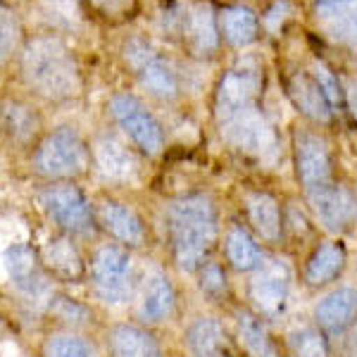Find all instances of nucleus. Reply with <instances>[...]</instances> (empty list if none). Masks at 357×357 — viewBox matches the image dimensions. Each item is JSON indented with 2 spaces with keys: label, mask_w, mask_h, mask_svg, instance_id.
<instances>
[{
  "label": "nucleus",
  "mask_w": 357,
  "mask_h": 357,
  "mask_svg": "<svg viewBox=\"0 0 357 357\" xmlns=\"http://www.w3.org/2000/svg\"><path fill=\"white\" fill-rule=\"evenodd\" d=\"M165 227L172 260L181 272L195 274L205 262H210L222 234L217 205L210 195L188 193L174 198L167 205Z\"/></svg>",
  "instance_id": "nucleus-1"
},
{
  "label": "nucleus",
  "mask_w": 357,
  "mask_h": 357,
  "mask_svg": "<svg viewBox=\"0 0 357 357\" xmlns=\"http://www.w3.org/2000/svg\"><path fill=\"white\" fill-rule=\"evenodd\" d=\"M22 77L45 100H67L82 89L79 65L57 36H36L22 50Z\"/></svg>",
  "instance_id": "nucleus-2"
},
{
  "label": "nucleus",
  "mask_w": 357,
  "mask_h": 357,
  "mask_svg": "<svg viewBox=\"0 0 357 357\" xmlns=\"http://www.w3.org/2000/svg\"><path fill=\"white\" fill-rule=\"evenodd\" d=\"M91 151L84 136L72 126H57L38 143L33 155V169L50 181H72L86 174Z\"/></svg>",
  "instance_id": "nucleus-3"
},
{
  "label": "nucleus",
  "mask_w": 357,
  "mask_h": 357,
  "mask_svg": "<svg viewBox=\"0 0 357 357\" xmlns=\"http://www.w3.org/2000/svg\"><path fill=\"white\" fill-rule=\"evenodd\" d=\"M91 286L102 305L122 307L134 291V257L119 243L100 245L89 264Z\"/></svg>",
  "instance_id": "nucleus-4"
},
{
  "label": "nucleus",
  "mask_w": 357,
  "mask_h": 357,
  "mask_svg": "<svg viewBox=\"0 0 357 357\" xmlns=\"http://www.w3.org/2000/svg\"><path fill=\"white\" fill-rule=\"evenodd\" d=\"M38 205L65 236H89L96 231V207L72 181H50L38 193Z\"/></svg>",
  "instance_id": "nucleus-5"
},
{
  "label": "nucleus",
  "mask_w": 357,
  "mask_h": 357,
  "mask_svg": "<svg viewBox=\"0 0 357 357\" xmlns=\"http://www.w3.org/2000/svg\"><path fill=\"white\" fill-rule=\"evenodd\" d=\"M217 124H220L224 141L231 143L236 151H241L248 158H255L260 162H274L276 155H279L276 131L257 107V102L229 114Z\"/></svg>",
  "instance_id": "nucleus-6"
},
{
  "label": "nucleus",
  "mask_w": 357,
  "mask_h": 357,
  "mask_svg": "<svg viewBox=\"0 0 357 357\" xmlns=\"http://www.w3.org/2000/svg\"><path fill=\"white\" fill-rule=\"evenodd\" d=\"M293 291V269L284 257H264V262L248 281V301L252 312L262 319H274L284 314L291 303Z\"/></svg>",
  "instance_id": "nucleus-7"
},
{
  "label": "nucleus",
  "mask_w": 357,
  "mask_h": 357,
  "mask_svg": "<svg viewBox=\"0 0 357 357\" xmlns=\"http://www.w3.org/2000/svg\"><path fill=\"white\" fill-rule=\"evenodd\" d=\"M110 112L114 117V122L119 124V129L129 136V141L136 148H141L146 155L162 153L165 148V131L160 122L155 119V114L138 100L136 96L129 93H117L110 100Z\"/></svg>",
  "instance_id": "nucleus-8"
},
{
  "label": "nucleus",
  "mask_w": 357,
  "mask_h": 357,
  "mask_svg": "<svg viewBox=\"0 0 357 357\" xmlns=\"http://www.w3.org/2000/svg\"><path fill=\"white\" fill-rule=\"evenodd\" d=\"M305 195H307V205L314 222L324 231L333 236L353 231V227L357 224V195L348 186L338 181H329Z\"/></svg>",
  "instance_id": "nucleus-9"
},
{
  "label": "nucleus",
  "mask_w": 357,
  "mask_h": 357,
  "mask_svg": "<svg viewBox=\"0 0 357 357\" xmlns=\"http://www.w3.org/2000/svg\"><path fill=\"white\" fill-rule=\"evenodd\" d=\"M124 57L131 67H134L136 77L141 79V84L148 91L160 98V100H174L178 93L176 77L172 72V67L153 50V45H148L141 38H131L124 45Z\"/></svg>",
  "instance_id": "nucleus-10"
},
{
  "label": "nucleus",
  "mask_w": 357,
  "mask_h": 357,
  "mask_svg": "<svg viewBox=\"0 0 357 357\" xmlns=\"http://www.w3.org/2000/svg\"><path fill=\"white\" fill-rule=\"evenodd\" d=\"M296 174L301 178L305 193L333 181V160L329 143L319 134L312 131H301L296 136Z\"/></svg>",
  "instance_id": "nucleus-11"
},
{
  "label": "nucleus",
  "mask_w": 357,
  "mask_h": 357,
  "mask_svg": "<svg viewBox=\"0 0 357 357\" xmlns=\"http://www.w3.org/2000/svg\"><path fill=\"white\" fill-rule=\"evenodd\" d=\"M260 69L252 62H241L234 67L227 77L222 79L220 91H217V122L229 114L243 110L248 105H255V98L260 93Z\"/></svg>",
  "instance_id": "nucleus-12"
},
{
  "label": "nucleus",
  "mask_w": 357,
  "mask_h": 357,
  "mask_svg": "<svg viewBox=\"0 0 357 357\" xmlns=\"http://www.w3.org/2000/svg\"><path fill=\"white\" fill-rule=\"evenodd\" d=\"M314 324L326 336H345L357 324V289L336 286L317 301Z\"/></svg>",
  "instance_id": "nucleus-13"
},
{
  "label": "nucleus",
  "mask_w": 357,
  "mask_h": 357,
  "mask_svg": "<svg viewBox=\"0 0 357 357\" xmlns=\"http://www.w3.org/2000/svg\"><path fill=\"white\" fill-rule=\"evenodd\" d=\"M3 267L13 286L24 296H38L45 286L43 257L26 243H10L3 252Z\"/></svg>",
  "instance_id": "nucleus-14"
},
{
  "label": "nucleus",
  "mask_w": 357,
  "mask_h": 357,
  "mask_svg": "<svg viewBox=\"0 0 357 357\" xmlns=\"http://www.w3.org/2000/svg\"><path fill=\"white\" fill-rule=\"evenodd\" d=\"M98 227L110 234L119 245L141 248L146 243V224L136 215L134 207L119 203V200H102L96 210Z\"/></svg>",
  "instance_id": "nucleus-15"
},
{
  "label": "nucleus",
  "mask_w": 357,
  "mask_h": 357,
  "mask_svg": "<svg viewBox=\"0 0 357 357\" xmlns=\"http://www.w3.org/2000/svg\"><path fill=\"white\" fill-rule=\"evenodd\" d=\"M245 227L264 243H279L284 238V212L279 200L267 191H248L243 195Z\"/></svg>",
  "instance_id": "nucleus-16"
},
{
  "label": "nucleus",
  "mask_w": 357,
  "mask_h": 357,
  "mask_svg": "<svg viewBox=\"0 0 357 357\" xmlns=\"http://www.w3.org/2000/svg\"><path fill=\"white\" fill-rule=\"evenodd\" d=\"M348 264V250L338 238L321 241L314 245V250L307 255L303 269V281L310 289H324L333 284L343 274Z\"/></svg>",
  "instance_id": "nucleus-17"
},
{
  "label": "nucleus",
  "mask_w": 357,
  "mask_h": 357,
  "mask_svg": "<svg viewBox=\"0 0 357 357\" xmlns=\"http://www.w3.org/2000/svg\"><path fill=\"white\" fill-rule=\"evenodd\" d=\"M317 22L331 41L357 53V0H319Z\"/></svg>",
  "instance_id": "nucleus-18"
},
{
  "label": "nucleus",
  "mask_w": 357,
  "mask_h": 357,
  "mask_svg": "<svg viewBox=\"0 0 357 357\" xmlns=\"http://www.w3.org/2000/svg\"><path fill=\"white\" fill-rule=\"evenodd\" d=\"M183 345L191 357H234L227 329L217 317L200 314L183 331Z\"/></svg>",
  "instance_id": "nucleus-19"
},
{
  "label": "nucleus",
  "mask_w": 357,
  "mask_h": 357,
  "mask_svg": "<svg viewBox=\"0 0 357 357\" xmlns=\"http://www.w3.org/2000/svg\"><path fill=\"white\" fill-rule=\"evenodd\" d=\"M176 307V289L169 274L162 269H153L143 281L141 301H138V317L148 324H160L169 319Z\"/></svg>",
  "instance_id": "nucleus-20"
},
{
  "label": "nucleus",
  "mask_w": 357,
  "mask_h": 357,
  "mask_svg": "<svg viewBox=\"0 0 357 357\" xmlns=\"http://www.w3.org/2000/svg\"><path fill=\"white\" fill-rule=\"evenodd\" d=\"M93 158L96 167L107 181H134L138 174V160L136 155L129 151L124 141H119L117 136L105 134L96 141L93 146Z\"/></svg>",
  "instance_id": "nucleus-21"
},
{
  "label": "nucleus",
  "mask_w": 357,
  "mask_h": 357,
  "mask_svg": "<svg viewBox=\"0 0 357 357\" xmlns=\"http://www.w3.org/2000/svg\"><path fill=\"white\" fill-rule=\"evenodd\" d=\"M224 257L227 264L236 272L252 274L257 267L264 262V250L260 245V238L245 227V224H229L227 231H224Z\"/></svg>",
  "instance_id": "nucleus-22"
},
{
  "label": "nucleus",
  "mask_w": 357,
  "mask_h": 357,
  "mask_svg": "<svg viewBox=\"0 0 357 357\" xmlns=\"http://www.w3.org/2000/svg\"><path fill=\"white\" fill-rule=\"evenodd\" d=\"M234 333L248 357H281L267 321L252 310H238L234 317Z\"/></svg>",
  "instance_id": "nucleus-23"
},
{
  "label": "nucleus",
  "mask_w": 357,
  "mask_h": 357,
  "mask_svg": "<svg viewBox=\"0 0 357 357\" xmlns=\"http://www.w3.org/2000/svg\"><path fill=\"white\" fill-rule=\"evenodd\" d=\"M110 357H165L153 331L138 324H117L107 331Z\"/></svg>",
  "instance_id": "nucleus-24"
},
{
  "label": "nucleus",
  "mask_w": 357,
  "mask_h": 357,
  "mask_svg": "<svg viewBox=\"0 0 357 357\" xmlns=\"http://www.w3.org/2000/svg\"><path fill=\"white\" fill-rule=\"evenodd\" d=\"M289 96L293 100V105L301 110L305 117L314 119V122H329L333 107L329 102V98L324 96V91L319 89V84L314 82L312 74L296 72L291 77L289 84Z\"/></svg>",
  "instance_id": "nucleus-25"
},
{
  "label": "nucleus",
  "mask_w": 357,
  "mask_h": 357,
  "mask_svg": "<svg viewBox=\"0 0 357 357\" xmlns=\"http://www.w3.org/2000/svg\"><path fill=\"white\" fill-rule=\"evenodd\" d=\"M43 262L53 269V274L62 276V279H77L84 274V260L74 245L72 236H60V238L50 241L45 248Z\"/></svg>",
  "instance_id": "nucleus-26"
},
{
  "label": "nucleus",
  "mask_w": 357,
  "mask_h": 357,
  "mask_svg": "<svg viewBox=\"0 0 357 357\" xmlns=\"http://www.w3.org/2000/svg\"><path fill=\"white\" fill-rule=\"evenodd\" d=\"M188 38H191L193 48L198 53H212L220 43L217 36V24H215V10L210 3H198L188 15Z\"/></svg>",
  "instance_id": "nucleus-27"
},
{
  "label": "nucleus",
  "mask_w": 357,
  "mask_h": 357,
  "mask_svg": "<svg viewBox=\"0 0 357 357\" xmlns=\"http://www.w3.org/2000/svg\"><path fill=\"white\" fill-rule=\"evenodd\" d=\"M222 29L229 43L243 48L257 36V17L250 8H243V5L229 8L222 13Z\"/></svg>",
  "instance_id": "nucleus-28"
},
{
  "label": "nucleus",
  "mask_w": 357,
  "mask_h": 357,
  "mask_svg": "<svg viewBox=\"0 0 357 357\" xmlns=\"http://www.w3.org/2000/svg\"><path fill=\"white\" fill-rule=\"evenodd\" d=\"M291 357H331L329 336L317 324L298 326L289 333Z\"/></svg>",
  "instance_id": "nucleus-29"
},
{
  "label": "nucleus",
  "mask_w": 357,
  "mask_h": 357,
  "mask_svg": "<svg viewBox=\"0 0 357 357\" xmlns=\"http://www.w3.org/2000/svg\"><path fill=\"white\" fill-rule=\"evenodd\" d=\"M43 357H98L96 345L82 333L74 331H57L45 338Z\"/></svg>",
  "instance_id": "nucleus-30"
},
{
  "label": "nucleus",
  "mask_w": 357,
  "mask_h": 357,
  "mask_svg": "<svg viewBox=\"0 0 357 357\" xmlns=\"http://www.w3.org/2000/svg\"><path fill=\"white\" fill-rule=\"evenodd\" d=\"M22 41V22L13 10L0 5V65L8 62Z\"/></svg>",
  "instance_id": "nucleus-31"
},
{
  "label": "nucleus",
  "mask_w": 357,
  "mask_h": 357,
  "mask_svg": "<svg viewBox=\"0 0 357 357\" xmlns=\"http://www.w3.org/2000/svg\"><path fill=\"white\" fill-rule=\"evenodd\" d=\"M5 129L10 131L15 138H29L36 131V117L29 112V107L24 105H10L5 107Z\"/></svg>",
  "instance_id": "nucleus-32"
},
{
  "label": "nucleus",
  "mask_w": 357,
  "mask_h": 357,
  "mask_svg": "<svg viewBox=\"0 0 357 357\" xmlns=\"http://www.w3.org/2000/svg\"><path fill=\"white\" fill-rule=\"evenodd\" d=\"M198 274H200V289H203L205 296L210 298L227 296V274H224L222 264L210 260L198 269Z\"/></svg>",
  "instance_id": "nucleus-33"
},
{
  "label": "nucleus",
  "mask_w": 357,
  "mask_h": 357,
  "mask_svg": "<svg viewBox=\"0 0 357 357\" xmlns=\"http://www.w3.org/2000/svg\"><path fill=\"white\" fill-rule=\"evenodd\" d=\"M312 77H314V82L319 84V89L324 91V96L329 98L331 107H336L338 105V84H336V79H333V74L324 65L314 62V65H312Z\"/></svg>",
  "instance_id": "nucleus-34"
},
{
  "label": "nucleus",
  "mask_w": 357,
  "mask_h": 357,
  "mask_svg": "<svg viewBox=\"0 0 357 357\" xmlns=\"http://www.w3.org/2000/svg\"><path fill=\"white\" fill-rule=\"evenodd\" d=\"M50 10L57 17H77L79 15V0H45Z\"/></svg>",
  "instance_id": "nucleus-35"
},
{
  "label": "nucleus",
  "mask_w": 357,
  "mask_h": 357,
  "mask_svg": "<svg viewBox=\"0 0 357 357\" xmlns=\"http://www.w3.org/2000/svg\"><path fill=\"white\" fill-rule=\"evenodd\" d=\"M343 350H345V357H357V324L348 333H345Z\"/></svg>",
  "instance_id": "nucleus-36"
},
{
  "label": "nucleus",
  "mask_w": 357,
  "mask_h": 357,
  "mask_svg": "<svg viewBox=\"0 0 357 357\" xmlns=\"http://www.w3.org/2000/svg\"><path fill=\"white\" fill-rule=\"evenodd\" d=\"M345 98H348V107L350 112H353L355 122H357V82L353 79V82H348V86H345Z\"/></svg>",
  "instance_id": "nucleus-37"
},
{
  "label": "nucleus",
  "mask_w": 357,
  "mask_h": 357,
  "mask_svg": "<svg viewBox=\"0 0 357 357\" xmlns=\"http://www.w3.org/2000/svg\"><path fill=\"white\" fill-rule=\"evenodd\" d=\"M0 329H3V321H0Z\"/></svg>",
  "instance_id": "nucleus-38"
}]
</instances>
